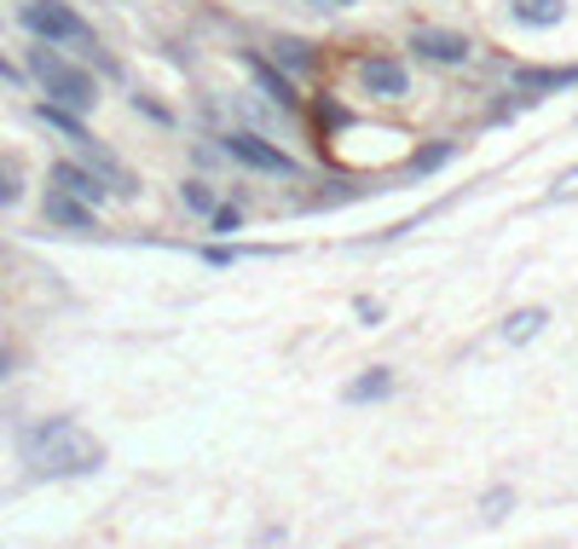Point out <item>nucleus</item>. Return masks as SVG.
Masks as SVG:
<instances>
[{
    "label": "nucleus",
    "mask_w": 578,
    "mask_h": 549,
    "mask_svg": "<svg viewBox=\"0 0 578 549\" xmlns=\"http://www.w3.org/2000/svg\"><path fill=\"white\" fill-rule=\"evenodd\" d=\"M23 463L35 481H70V474L105 468V445L87 429H75V416H46L35 429H23Z\"/></svg>",
    "instance_id": "f257e3e1"
},
{
    "label": "nucleus",
    "mask_w": 578,
    "mask_h": 549,
    "mask_svg": "<svg viewBox=\"0 0 578 549\" xmlns=\"http://www.w3.org/2000/svg\"><path fill=\"white\" fill-rule=\"evenodd\" d=\"M23 70H30V82L46 93V105H64V110H93V98H98V82H93V70H82L70 53H59V46H46L35 41L30 46V59H23Z\"/></svg>",
    "instance_id": "f03ea898"
},
{
    "label": "nucleus",
    "mask_w": 578,
    "mask_h": 549,
    "mask_svg": "<svg viewBox=\"0 0 578 549\" xmlns=\"http://www.w3.org/2000/svg\"><path fill=\"white\" fill-rule=\"evenodd\" d=\"M23 30L46 46H93V23L70 7V0H23Z\"/></svg>",
    "instance_id": "7ed1b4c3"
},
{
    "label": "nucleus",
    "mask_w": 578,
    "mask_h": 549,
    "mask_svg": "<svg viewBox=\"0 0 578 549\" xmlns=\"http://www.w3.org/2000/svg\"><path fill=\"white\" fill-rule=\"evenodd\" d=\"M359 87L370 98H406L411 93V70H406L399 53H370V59H359Z\"/></svg>",
    "instance_id": "20e7f679"
},
{
    "label": "nucleus",
    "mask_w": 578,
    "mask_h": 549,
    "mask_svg": "<svg viewBox=\"0 0 578 549\" xmlns=\"http://www.w3.org/2000/svg\"><path fill=\"white\" fill-rule=\"evenodd\" d=\"M220 145H225V151H232L243 168H261V173H295V157H284L279 145H266L261 134H225Z\"/></svg>",
    "instance_id": "39448f33"
},
{
    "label": "nucleus",
    "mask_w": 578,
    "mask_h": 549,
    "mask_svg": "<svg viewBox=\"0 0 578 549\" xmlns=\"http://www.w3.org/2000/svg\"><path fill=\"white\" fill-rule=\"evenodd\" d=\"M53 191H70V197H82V203H105V180H98V168H87V162H70V157H59L53 162Z\"/></svg>",
    "instance_id": "423d86ee"
},
{
    "label": "nucleus",
    "mask_w": 578,
    "mask_h": 549,
    "mask_svg": "<svg viewBox=\"0 0 578 549\" xmlns=\"http://www.w3.org/2000/svg\"><path fill=\"white\" fill-rule=\"evenodd\" d=\"M46 220H53L59 232H98L93 203H82V197H70V191H46Z\"/></svg>",
    "instance_id": "0eeeda50"
},
{
    "label": "nucleus",
    "mask_w": 578,
    "mask_h": 549,
    "mask_svg": "<svg viewBox=\"0 0 578 549\" xmlns=\"http://www.w3.org/2000/svg\"><path fill=\"white\" fill-rule=\"evenodd\" d=\"M417 59H429V64H463L469 59V35L458 30H417Z\"/></svg>",
    "instance_id": "6e6552de"
},
{
    "label": "nucleus",
    "mask_w": 578,
    "mask_h": 549,
    "mask_svg": "<svg viewBox=\"0 0 578 549\" xmlns=\"http://www.w3.org/2000/svg\"><path fill=\"white\" fill-rule=\"evenodd\" d=\"M243 64H249V76H255L272 98H279V105H301V93H295V82L284 76V70L279 64H272L266 53H243Z\"/></svg>",
    "instance_id": "1a4fd4ad"
},
{
    "label": "nucleus",
    "mask_w": 578,
    "mask_h": 549,
    "mask_svg": "<svg viewBox=\"0 0 578 549\" xmlns=\"http://www.w3.org/2000/svg\"><path fill=\"white\" fill-rule=\"evenodd\" d=\"M393 393V370H365L359 382H347V399L354 405H370V399H388Z\"/></svg>",
    "instance_id": "9d476101"
},
{
    "label": "nucleus",
    "mask_w": 578,
    "mask_h": 549,
    "mask_svg": "<svg viewBox=\"0 0 578 549\" xmlns=\"http://www.w3.org/2000/svg\"><path fill=\"white\" fill-rule=\"evenodd\" d=\"M544 324H549V313L544 307H521V313H509V324H504V341H533L538 330H544Z\"/></svg>",
    "instance_id": "9b49d317"
},
{
    "label": "nucleus",
    "mask_w": 578,
    "mask_h": 549,
    "mask_svg": "<svg viewBox=\"0 0 578 549\" xmlns=\"http://www.w3.org/2000/svg\"><path fill=\"white\" fill-rule=\"evenodd\" d=\"M509 12H515L521 23H561V18H567L561 0H509Z\"/></svg>",
    "instance_id": "f8f14e48"
},
{
    "label": "nucleus",
    "mask_w": 578,
    "mask_h": 549,
    "mask_svg": "<svg viewBox=\"0 0 578 549\" xmlns=\"http://www.w3.org/2000/svg\"><path fill=\"white\" fill-rule=\"evenodd\" d=\"M521 87H578V64H567V70H521V76H515Z\"/></svg>",
    "instance_id": "ddd939ff"
},
{
    "label": "nucleus",
    "mask_w": 578,
    "mask_h": 549,
    "mask_svg": "<svg viewBox=\"0 0 578 549\" xmlns=\"http://www.w3.org/2000/svg\"><path fill=\"white\" fill-rule=\"evenodd\" d=\"M18 197H23V168L12 157H0V209H12Z\"/></svg>",
    "instance_id": "4468645a"
},
{
    "label": "nucleus",
    "mask_w": 578,
    "mask_h": 549,
    "mask_svg": "<svg viewBox=\"0 0 578 549\" xmlns=\"http://www.w3.org/2000/svg\"><path fill=\"white\" fill-rule=\"evenodd\" d=\"M180 197H186V203H191L197 214H214V209H220V197H214V186H209V180H186V186H180Z\"/></svg>",
    "instance_id": "2eb2a0df"
},
{
    "label": "nucleus",
    "mask_w": 578,
    "mask_h": 549,
    "mask_svg": "<svg viewBox=\"0 0 578 549\" xmlns=\"http://www.w3.org/2000/svg\"><path fill=\"white\" fill-rule=\"evenodd\" d=\"M445 157H451V145H429V151L417 157V168H434V162H445Z\"/></svg>",
    "instance_id": "dca6fc26"
},
{
    "label": "nucleus",
    "mask_w": 578,
    "mask_h": 549,
    "mask_svg": "<svg viewBox=\"0 0 578 549\" xmlns=\"http://www.w3.org/2000/svg\"><path fill=\"white\" fill-rule=\"evenodd\" d=\"M209 220H214V232H232L238 226V209H214Z\"/></svg>",
    "instance_id": "f3484780"
},
{
    "label": "nucleus",
    "mask_w": 578,
    "mask_h": 549,
    "mask_svg": "<svg viewBox=\"0 0 578 549\" xmlns=\"http://www.w3.org/2000/svg\"><path fill=\"white\" fill-rule=\"evenodd\" d=\"M7 370H12V353H7V347H0V377H7Z\"/></svg>",
    "instance_id": "a211bd4d"
},
{
    "label": "nucleus",
    "mask_w": 578,
    "mask_h": 549,
    "mask_svg": "<svg viewBox=\"0 0 578 549\" xmlns=\"http://www.w3.org/2000/svg\"><path fill=\"white\" fill-rule=\"evenodd\" d=\"M318 7H359V0H318Z\"/></svg>",
    "instance_id": "6ab92c4d"
},
{
    "label": "nucleus",
    "mask_w": 578,
    "mask_h": 549,
    "mask_svg": "<svg viewBox=\"0 0 578 549\" xmlns=\"http://www.w3.org/2000/svg\"><path fill=\"white\" fill-rule=\"evenodd\" d=\"M0 76H18V70H12V64H7V59H0Z\"/></svg>",
    "instance_id": "aec40b11"
}]
</instances>
